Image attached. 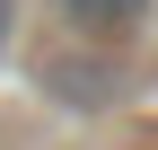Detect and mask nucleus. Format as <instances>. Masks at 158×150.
I'll return each instance as SVG.
<instances>
[{"label":"nucleus","instance_id":"obj_1","mask_svg":"<svg viewBox=\"0 0 158 150\" xmlns=\"http://www.w3.org/2000/svg\"><path fill=\"white\" fill-rule=\"evenodd\" d=\"M62 9L70 35H88V44H123V35H141L158 18V0H53Z\"/></svg>","mask_w":158,"mask_h":150},{"label":"nucleus","instance_id":"obj_2","mask_svg":"<svg viewBox=\"0 0 158 150\" xmlns=\"http://www.w3.org/2000/svg\"><path fill=\"white\" fill-rule=\"evenodd\" d=\"M44 88L70 97V106H97V97L123 88V71H114V62H79V53H62V62H44Z\"/></svg>","mask_w":158,"mask_h":150},{"label":"nucleus","instance_id":"obj_3","mask_svg":"<svg viewBox=\"0 0 158 150\" xmlns=\"http://www.w3.org/2000/svg\"><path fill=\"white\" fill-rule=\"evenodd\" d=\"M9 27H18V0H0V44H9Z\"/></svg>","mask_w":158,"mask_h":150}]
</instances>
